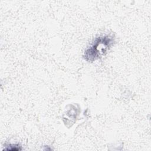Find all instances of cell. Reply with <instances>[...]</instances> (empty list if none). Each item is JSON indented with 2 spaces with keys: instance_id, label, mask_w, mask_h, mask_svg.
Masks as SVG:
<instances>
[{
  "instance_id": "cell-1",
  "label": "cell",
  "mask_w": 151,
  "mask_h": 151,
  "mask_svg": "<svg viewBox=\"0 0 151 151\" xmlns=\"http://www.w3.org/2000/svg\"><path fill=\"white\" fill-rule=\"evenodd\" d=\"M114 42V38L111 35L97 37L92 44L86 50L84 54V59L90 62L99 59L111 47Z\"/></svg>"
},
{
  "instance_id": "cell-2",
  "label": "cell",
  "mask_w": 151,
  "mask_h": 151,
  "mask_svg": "<svg viewBox=\"0 0 151 151\" xmlns=\"http://www.w3.org/2000/svg\"><path fill=\"white\" fill-rule=\"evenodd\" d=\"M5 150H21V148L19 145H9L7 146V147L5 148Z\"/></svg>"
}]
</instances>
